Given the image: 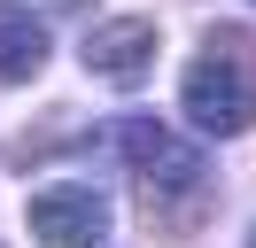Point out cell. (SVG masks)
<instances>
[{
	"label": "cell",
	"instance_id": "6da1fadb",
	"mask_svg": "<svg viewBox=\"0 0 256 248\" xmlns=\"http://www.w3.org/2000/svg\"><path fill=\"white\" fill-rule=\"evenodd\" d=\"M178 108L210 140H240L256 124V54H248L240 31H210L202 39V54L186 62V86H178Z\"/></svg>",
	"mask_w": 256,
	"mask_h": 248
},
{
	"label": "cell",
	"instance_id": "7a4b0ae2",
	"mask_svg": "<svg viewBox=\"0 0 256 248\" xmlns=\"http://www.w3.org/2000/svg\"><path fill=\"white\" fill-rule=\"evenodd\" d=\"M116 148H124V163H132V178H140V194H148V217H171V202H202L210 194V163H202V148H186V140L171 132V124H156V116H124V132H116Z\"/></svg>",
	"mask_w": 256,
	"mask_h": 248
},
{
	"label": "cell",
	"instance_id": "3957f363",
	"mask_svg": "<svg viewBox=\"0 0 256 248\" xmlns=\"http://www.w3.org/2000/svg\"><path fill=\"white\" fill-rule=\"evenodd\" d=\"M109 232V202L94 186H39L32 194V240L39 248H94Z\"/></svg>",
	"mask_w": 256,
	"mask_h": 248
},
{
	"label": "cell",
	"instance_id": "277c9868",
	"mask_svg": "<svg viewBox=\"0 0 256 248\" xmlns=\"http://www.w3.org/2000/svg\"><path fill=\"white\" fill-rule=\"evenodd\" d=\"M86 70L109 78V86H140L156 70V24L148 16H109V24L86 31Z\"/></svg>",
	"mask_w": 256,
	"mask_h": 248
},
{
	"label": "cell",
	"instance_id": "5b68a950",
	"mask_svg": "<svg viewBox=\"0 0 256 248\" xmlns=\"http://www.w3.org/2000/svg\"><path fill=\"white\" fill-rule=\"evenodd\" d=\"M39 70H47V24L32 8H16V0H0V78L24 86Z\"/></svg>",
	"mask_w": 256,
	"mask_h": 248
},
{
	"label": "cell",
	"instance_id": "8992f818",
	"mask_svg": "<svg viewBox=\"0 0 256 248\" xmlns=\"http://www.w3.org/2000/svg\"><path fill=\"white\" fill-rule=\"evenodd\" d=\"M248 248H256V232H248Z\"/></svg>",
	"mask_w": 256,
	"mask_h": 248
}]
</instances>
